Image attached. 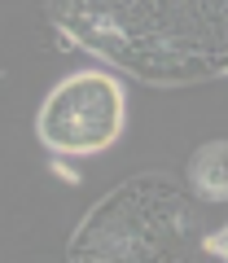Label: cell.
I'll list each match as a JSON object with an SVG mask.
<instances>
[{
	"label": "cell",
	"instance_id": "2",
	"mask_svg": "<svg viewBox=\"0 0 228 263\" xmlns=\"http://www.w3.org/2000/svg\"><path fill=\"white\" fill-rule=\"evenodd\" d=\"M189 189L202 202H228V141H206L193 149L189 171H184Z\"/></svg>",
	"mask_w": 228,
	"mask_h": 263
},
{
	"label": "cell",
	"instance_id": "1",
	"mask_svg": "<svg viewBox=\"0 0 228 263\" xmlns=\"http://www.w3.org/2000/svg\"><path fill=\"white\" fill-rule=\"evenodd\" d=\"M127 119V97L123 84L110 70H75L57 79L53 92L44 97L35 114V136L48 154L62 158H84L101 154L119 141Z\"/></svg>",
	"mask_w": 228,
	"mask_h": 263
},
{
	"label": "cell",
	"instance_id": "3",
	"mask_svg": "<svg viewBox=\"0 0 228 263\" xmlns=\"http://www.w3.org/2000/svg\"><path fill=\"white\" fill-rule=\"evenodd\" d=\"M202 246H206V254H215V259H224V263H228V224H224V228H215V233H211Z\"/></svg>",
	"mask_w": 228,
	"mask_h": 263
},
{
	"label": "cell",
	"instance_id": "4",
	"mask_svg": "<svg viewBox=\"0 0 228 263\" xmlns=\"http://www.w3.org/2000/svg\"><path fill=\"white\" fill-rule=\"evenodd\" d=\"M53 176H62V180H70V184H79L75 167H66V162H62V154H57V158H53Z\"/></svg>",
	"mask_w": 228,
	"mask_h": 263
}]
</instances>
